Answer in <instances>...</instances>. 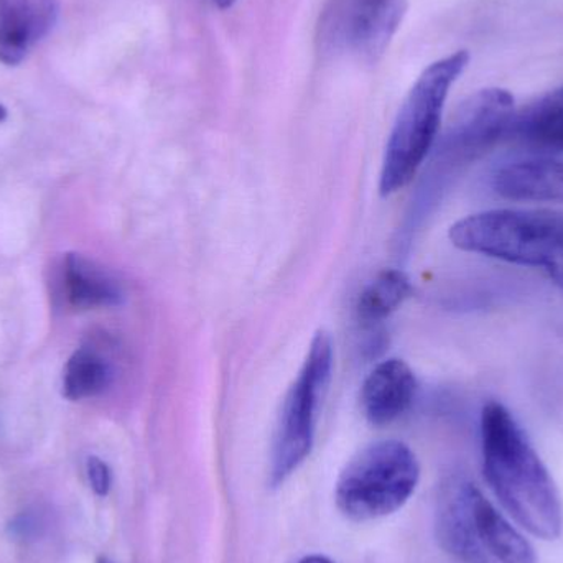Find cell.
<instances>
[{
  "label": "cell",
  "instance_id": "obj_1",
  "mask_svg": "<svg viewBox=\"0 0 563 563\" xmlns=\"http://www.w3.org/2000/svg\"><path fill=\"white\" fill-rule=\"evenodd\" d=\"M482 452L483 475L506 515L542 541L561 538L558 485L518 420L498 400L483 407Z\"/></svg>",
  "mask_w": 563,
  "mask_h": 563
},
{
  "label": "cell",
  "instance_id": "obj_2",
  "mask_svg": "<svg viewBox=\"0 0 563 563\" xmlns=\"http://www.w3.org/2000/svg\"><path fill=\"white\" fill-rule=\"evenodd\" d=\"M435 538L459 563H539L531 542L465 475L449 476L440 485Z\"/></svg>",
  "mask_w": 563,
  "mask_h": 563
},
{
  "label": "cell",
  "instance_id": "obj_3",
  "mask_svg": "<svg viewBox=\"0 0 563 563\" xmlns=\"http://www.w3.org/2000/svg\"><path fill=\"white\" fill-rule=\"evenodd\" d=\"M449 238L465 253L542 271L563 290L562 211H482L456 221Z\"/></svg>",
  "mask_w": 563,
  "mask_h": 563
},
{
  "label": "cell",
  "instance_id": "obj_4",
  "mask_svg": "<svg viewBox=\"0 0 563 563\" xmlns=\"http://www.w3.org/2000/svg\"><path fill=\"white\" fill-rule=\"evenodd\" d=\"M468 63L470 53L460 49L427 66L413 82L400 106L384 151L379 178L383 197L406 188L435 147L450 89Z\"/></svg>",
  "mask_w": 563,
  "mask_h": 563
},
{
  "label": "cell",
  "instance_id": "obj_5",
  "mask_svg": "<svg viewBox=\"0 0 563 563\" xmlns=\"http://www.w3.org/2000/svg\"><path fill=\"white\" fill-rule=\"evenodd\" d=\"M420 478L417 456L406 443L380 440L357 452L334 489L338 509L353 521L386 518L399 511Z\"/></svg>",
  "mask_w": 563,
  "mask_h": 563
},
{
  "label": "cell",
  "instance_id": "obj_6",
  "mask_svg": "<svg viewBox=\"0 0 563 563\" xmlns=\"http://www.w3.org/2000/svg\"><path fill=\"white\" fill-rule=\"evenodd\" d=\"M333 344L320 330L311 340L303 366L291 383L277 419L271 455V483L279 486L310 455L317 429L318 409L330 386Z\"/></svg>",
  "mask_w": 563,
  "mask_h": 563
},
{
  "label": "cell",
  "instance_id": "obj_7",
  "mask_svg": "<svg viewBox=\"0 0 563 563\" xmlns=\"http://www.w3.org/2000/svg\"><path fill=\"white\" fill-rule=\"evenodd\" d=\"M407 7V0H330L318 23L321 49L377 59L393 42Z\"/></svg>",
  "mask_w": 563,
  "mask_h": 563
},
{
  "label": "cell",
  "instance_id": "obj_8",
  "mask_svg": "<svg viewBox=\"0 0 563 563\" xmlns=\"http://www.w3.org/2000/svg\"><path fill=\"white\" fill-rule=\"evenodd\" d=\"M516 118L515 96L503 88H486L470 96L450 119L437 141L442 164L462 165L476 161L511 132Z\"/></svg>",
  "mask_w": 563,
  "mask_h": 563
},
{
  "label": "cell",
  "instance_id": "obj_9",
  "mask_svg": "<svg viewBox=\"0 0 563 563\" xmlns=\"http://www.w3.org/2000/svg\"><path fill=\"white\" fill-rule=\"evenodd\" d=\"M416 394V374L409 364L390 357L377 364L364 379L361 409L373 426H389L409 410Z\"/></svg>",
  "mask_w": 563,
  "mask_h": 563
},
{
  "label": "cell",
  "instance_id": "obj_10",
  "mask_svg": "<svg viewBox=\"0 0 563 563\" xmlns=\"http://www.w3.org/2000/svg\"><path fill=\"white\" fill-rule=\"evenodd\" d=\"M55 19V0H0V62H22Z\"/></svg>",
  "mask_w": 563,
  "mask_h": 563
},
{
  "label": "cell",
  "instance_id": "obj_11",
  "mask_svg": "<svg viewBox=\"0 0 563 563\" xmlns=\"http://www.w3.org/2000/svg\"><path fill=\"white\" fill-rule=\"evenodd\" d=\"M493 187L506 200L563 203V164L541 158L506 165L495 175Z\"/></svg>",
  "mask_w": 563,
  "mask_h": 563
},
{
  "label": "cell",
  "instance_id": "obj_12",
  "mask_svg": "<svg viewBox=\"0 0 563 563\" xmlns=\"http://www.w3.org/2000/svg\"><path fill=\"white\" fill-rule=\"evenodd\" d=\"M63 294L75 310H96L121 303L119 282L81 254H66L62 267Z\"/></svg>",
  "mask_w": 563,
  "mask_h": 563
},
{
  "label": "cell",
  "instance_id": "obj_13",
  "mask_svg": "<svg viewBox=\"0 0 563 563\" xmlns=\"http://www.w3.org/2000/svg\"><path fill=\"white\" fill-rule=\"evenodd\" d=\"M511 131L529 144L563 148V86L516 114Z\"/></svg>",
  "mask_w": 563,
  "mask_h": 563
},
{
  "label": "cell",
  "instance_id": "obj_14",
  "mask_svg": "<svg viewBox=\"0 0 563 563\" xmlns=\"http://www.w3.org/2000/svg\"><path fill=\"white\" fill-rule=\"evenodd\" d=\"M112 380L109 361L92 347L82 346L69 356L63 371V396L85 400L99 396Z\"/></svg>",
  "mask_w": 563,
  "mask_h": 563
},
{
  "label": "cell",
  "instance_id": "obj_15",
  "mask_svg": "<svg viewBox=\"0 0 563 563\" xmlns=\"http://www.w3.org/2000/svg\"><path fill=\"white\" fill-rule=\"evenodd\" d=\"M412 294V284L402 271H384L361 291L356 303L357 320L363 324L380 323Z\"/></svg>",
  "mask_w": 563,
  "mask_h": 563
},
{
  "label": "cell",
  "instance_id": "obj_16",
  "mask_svg": "<svg viewBox=\"0 0 563 563\" xmlns=\"http://www.w3.org/2000/svg\"><path fill=\"white\" fill-rule=\"evenodd\" d=\"M86 470H88L89 483H91V488L95 489L96 495H108L109 489H111V470H109V466L101 459L91 456Z\"/></svg>",
  "mask_w": 563,
  "mask_h": 563
},
{
  "label": "cell",
  "instance_id": "obj_17",
  "mask_svg": "<svg viewBox=\"0 0 563 563\" xmlns=\"http://www.w3.org/2000/svg\"><path fill=\"white\" fill-rule=\"evenodd\" d=\"M298 563H333L328 561V559L321 558V555H310V558H305L303 561Z\"/></svg>",
  "mask_w": 563,
  "mask_h": 563
},
{
  "label": "cell",
  "instance_id": "obj_18",
  "mask_svg": "<svg viewBox=\"0 0 563 563\" xmlns=\"http://www.w3.org/2000/svg\"><path fill=\"white\" fill-rule=\"evenodd\" d=\"M211 2H213L214 5L220 7V9H230V7H233L238 0H211Z\"/></svg>",
  "mask_w": 563,
  "mask_h": 563
},
{
  "label": "cell",
  "instance_id": "obj_19",
  "mask_svg": "<svg viewBox=\"0 0 563 563\" xmlns=\"http://www.w3.org/2000/svg\"><path fill=\"white\" fill-rule=\"evenodd\" d=\"M7 118V111H5V108H3V106H0V122L3 121V119Z\"/></svg>",
  "mask_w": 563,
  "mask_h": 563
},
{
  "label": "cell",
  "instance_id": "obj_20",
  "mask_svg": "<svg viewBox=\"0 0 563 563\" xmlns=\"http://www.w3.org/2000/svg\"><path fill=\"white\" fill-rule=\"evenodd\" d=\"M98 563H111V562L106 561V559H101V561H99Z\"/></svg>",
  "mask_w": 563,
  "mask_h": 563
}]
</instances>
